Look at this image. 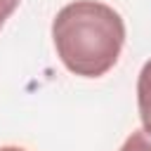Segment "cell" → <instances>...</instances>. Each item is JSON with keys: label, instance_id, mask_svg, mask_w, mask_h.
<instances>
[{"label": "cell", "instance_id": "6da1fadb", "mask_svg": "<svg viewBox=\"0 0 151 151\" xmlns=\"http://www.w3.org/2000/svg\"><path fill=\"white\" fill-rule=\"evenodd\" d=\"M52 40L61 64L80 78L111 71L125 42V21L106 2L73 0L52 21Z\"/></svg>", "mask_w": 151, "mask_h": 151}, {"label": "cell", "instance_id": "7a4b0ae2", "mask_svg": "<svg viewBox=\"0 0 151 151\" xmlns=\"http://www.w3.org/2000/svg\"><path fill=\"white\" fill-rule=\"evenodd\" d=\"M137 106H139L142 130L151 134V59L142 66L137 78Z\"/></svg>", "mask_w": 151, "mask_h": 151}, {"label": "cell", "instance_id": "3957f363", "mask_svg": "<svg viewBox=\"0 0 151 151\" xmlns=\"http://www.w3.org/2000/svg\"><path fill=\"white\" fill-rule=\"evenodd\" d=\"M118 151H151V134H146L144 130H134Z\"/></svg>", "mask_w": 151, "mask_h": 151}, {"label": "cell", "instance_id": "277c9868", "mask_svg": "<svg viewBox=\"0 0 151 151\" xmlns=\"http://www.w3.org/2000/svg\"><path fill=\"white\" fill-rule=\"evenodd\" d=\"M19 2H21V0H0V26H2V24L9 19V14L19 7Z\"/></svg>", "mask_w": 151, "mask_h": 151}, {"label": "cell", "instance_id": "5b68a950", "mask_svg": "<svg viewBox=\"0 0 151 151\" xmlns=\"http://www.w3.org/2000/svg\"><path fill=\"white\" fill-rule=\"evenodd\" d=\"M0 151H26L24 146H14V144H7V146H0Z\"/></svg>", "mask_w": 151, "mask_h": 151}]
</instances>
